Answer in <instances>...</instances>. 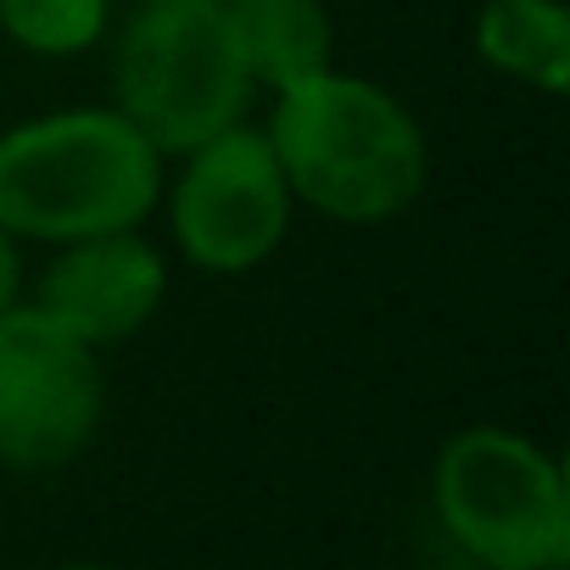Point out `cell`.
Instances as JSON below:
<instances>
[{
  "label": "cell",
  "instance_id": "11",
  "mask_svg": "<svg viewBox=\"0 0 570 570\" xmlns=\"http://www.w3.org/2000/svg\"><path fill=\"white\" fill-rule=\"evenodd\" d=\"M12 297H18V252H12L7 229H0V308H12Z\"/></svg>",
  "mask_w": 570,
  "mask_h": 570
},
{
  "label": "cell",
  "instance_id": "12",
  "mask_svg": "<svg viewBox=\"0 0 570 570\" xmlns=\"http://www.w3.org/2000/svg\"><path fill=\"white\" fill-rule=\"evenodd\" d=\"M62 570H101V564H62Z\"/></svg>",
  "mask_w": 570,
  "mask_h": 570
},
{
  "label": "cell",
  "instance_id": "5",
  "mask_svg": "<svg viewBox=\"0 0 570 570\" xmlns=\"http://www.w3.org/2000/svg\"><path fill=\"white\" fill-rule=\"evenodd\" d=\"M101 370L46 308H0V459L57 470L96 436Z\"/></svg>",
  "mask_w": 570,
  "mask_h": 570
},
{
  "label": "cell",
  "instance_id": "8",
  "mask_svg": "<svg viewBox=\"0 0 570 570\" xmlns=\"http://www.w3.org/2000/svg\"><path fill=\"white\" fill-rule=\"evenodd\" d=\"M252 79L292 90L331 68V23L320 0H224Z\"/></svg>",
  "mask_w": 570,
  "mask_h": 570
},
{
  "label": "cell",
  "instance_id": "7",
  "mask_svg": "<svg viewBox=\"0 0 570 570\" xmlns=\"http://www.w3.org/2000/svg\"><path fill=\"white\" fill-rule=\"evenodd\" d=\"M163 285H168L163 257L129 229H107V235H85L73 252L51 263L40 285V308L96 347L140 331L163 303Z\"/></svg>",
  "mask_w": 570,
  "mask_h": 570
},
{
  "label": "cell",
  "instance_id": "10",
  "mask_svg": "<svg viewBox=\"0 0 570 570\" xmlns=\"http://www.w3.org/2000/svg\"><path fill=\"white\" fill-rule=\"evenodd\" d=\"M0 23H7L12 40L29 46V51L68 57V51H85L101 35L107 0H0Z\"/></svg>",
  "mask_w": 570,
  "mask_h": 570
},
{
  "label": "cell",
  "instance_id": "3",
  "mask_svg": "<svg viewBox=\"0 0 570 570\" xmlns=\"http://www.w3.org/2000/svg\"><path fill=\"white\" fill-rule=\"evenodd\" d=\"M124 118L157 151H196L246 112L252 68L224 0H146L118 51Z\"/></svg>",
  "mask_w": 570,
  "mask_h": 570
},
{
  "label": "cell",
  "instance_id": "4",
  "mask_svg": "<svg viewBox=\"0 0 570 570\" xmlns=\"http://www.w3.org/2000/svg\"><path fill=\"white\" fill-rule=\"evenodd\" d=\"M436 509L464 553L487 570H564L570 498L548 453L514 431L475 425L436 459Z\"/></svg>",
  "mask_w": 570,
  "mask_h": 570
},
{
  "label": "cell",
  "instance_id": "2",
  "mask_svg": "<svg viewBox=\"0 0 570 570\" xmlns=\"http://www.w3.org/2000/svg\"><path fill=\"white\" fill-rule=\"evenodd\" d=\"M157 202V146L124 112H57L0 135V229L85 240Z\"/></svg>",
  "mask_w": 570,
  "mask_h": 570
},
{
  "label": "cell",
  "instance_id": "1",
  "mask_svg": "<svg viewBox=\"0 0 570 570\" xmlns=\"http://www.w3.org/2000/svg\"><path fill=\"white\" fill-rule=\"evenodd\" d=\"M268 146L285 185L331 218H392L425 185L414 118L386 90L331 68L279 90Z\"/></svg>",
  "mask_w": 570,
  "mask_h": 570
},
{
  "label": "cell",
  "instance_id": "6",
  "mask_svg": "<svg viewBox=\"0 0 570 570\" xmlns=\"http://www.w3.org/2000/svg\"><path fill=\"white\" fill-rule=\"evenodd\" d=\"M285 207H292V185L274 163L268 135L229 124L196 146V163L174 190V229L202 268L235 274L279 246Z\"/></svg>",
  "mask_w": 570,
  "mask_h": 570
},
{
  "label": "cell",
  "instance_id": "9",
  "mask_svg": "<svg viewBox=\"0 0 570 570\" xmlns=\"http://www.w3.org/2000/svg\"><path fill=\"white\" fill-rule=\"evenodd\" d=\"M475 46L492 68L564 90L570 85V18L553 0H487V12L475 23Z\"/></svg>",
  "mask_w": 570,
  "mask_h": 570
}]
</instances>
